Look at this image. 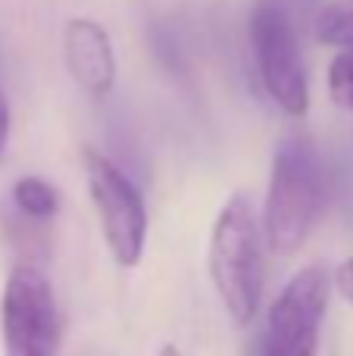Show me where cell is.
Masks as SVG:
<instances>
[{"instance_id": "1", "label": "cell", "mask_w": 353, "mask_h": 356, "mask_svg": "<svg viewBox=\"0 0 353 356\" xmlns=\"http://www.w3.org/2000/svg\"><path fill=\"white\" fill-rule=\"evenodd\" d=\"M210 282L219 303L238 328H250L260 313L266 288V257H263V228L254 216L247 194H231L222 203L210 232Z\"/></svg>"}, {"instance_id": "2", "label": "cell", "mask_w": 353, "mask_h": 356, "mask_svg": "<svg viewBox=\"0 0 353 356\" xmlns=\"http://www.w3.org/2000/svg\"><path fill=\"white\" fill-rule=\"evenodd\" d=\"M325 203V169L306 135H285L272 154L263 200V238L269 250L291 257L310 238Z\"/></svg>"}, {"instance_id": "3", "label": "cell", "mask_w": 353, "mask_h": 356, "mask_svg": "<svg viewBox=\"0 0 353 356\" xmlns=\"http://www.w3.org/2000/svg\"><path fill=\"white\" fill-rule=\"evenodd\" d=\"M81 163H85L88 194H91L106 250L116 259V266L131 269L141 263L144 247H147V200L141 188L97 147L81 150Z\"/></svg>"}, {"instance_id": "4", "label": "cell", "mask_w": 353, "mask_h": 356, "mask_svg": "<svg viewBox=\"0 0 353 356\" xmlns=\"http://www.w3.org/2000/svg\"><path fill=\"white\" fill-rule=\"evenodd\" d=\"M247 35L254 47L256 72L263 91L288 116H306L310 110V81H306L304 56H300L297 31L279 0H260L250 10Z\"/></svg>"}, {"instance_id": "5", "label": "cell", "mask_w": 353, "mask_h": 356, "mask_svg": "<svg viewBox=\"0 0 353 356\" xmlns=\"http://www.w3.org/2000/svg\"><path fill=\"white\" fill-rule=\"evenodd\" d=\"M0 334L6 356H60L63 319L54 284L38 266L16 263L0 297Z\"/></svg>"}, {"instance_id": "6", "label": "cell", "mask_w": 353, "mask_h": 356, "mask_svg": "<svg viewBox=\"0 0 353 356\" xmlns=\"http://www.w3.org/2000/svg\"><path fill=\"white\" fill-rule=\"evenodd\" d=\"M331 291L335 275L322 263H310L294 272L266 313L260 334L266 356H316Z\"/></svg>"}, {"instance_id": "7", "label": "cell", "mask_w": 353, "mask_h": 356, "mask_svg": "<svg viewBox=\"0 0 353 356\" xmlns=\"http://www.w3.org/2000/svg\"><path fill=\"white\" fill-rule=\"evenodd\" d=\"M63 63L69 79L88 97H106L116 85V50L113 38L97 19L75 16L63 25Z\"/></svg>"}, {"instance_id": "8", "label": "cell", "mask_w": 353, "mask_h": 356, "mask_svg": "<svg viewBox=\"0 0 353 356\" xmlns=\"http://www.w3.org/2000/svg\"><path fill=\"white\" fill-rule=\"evenodd\" d=\"M13 203L22 216L35 222H44V219H54L60 213V194L56 188L41 175H22L16 178L13 184Z\"/></svg>"}, {"instance_id": "9", "label": "cell", "mask_w": 353, "mask_h": 356, "mask_svg": "<svg viewBox=\"0 0 353 356\" xmlns=\"http://www.w3.org/2000/svg\"><path fill=\"white\" fill-rule=\"evenodd\" d=\"M316 41L325 47H353V0H331L319 10L316 22Z\"/></svg>"}, {"instance_id": "10", "label": "cell", "mask_w": 353, "mask_h": 356, "mask_svg": "<svg viewBox=\"0 0 353 356\" xmlns=\"http://www.w3.org/2000/svg\"><path fill=\"white\" fill-rule=\"evenodd\" d=\"M329 97L338 110L353 113V47H338L329 63Z\"/></svg>"}, {"instance_id": "11", "label": "cell", "mask_w": 353, "mask_h": 356, "mask_svg": "<svg viewBox=\"0 0 353 356\" xmlns=\"http://www.w3.org/2000/svg\"><path fill=\"white\" fill-rule=\"evenodd\" d=\"M335 288H338V294L344 297L347 303H353V257H347L341 266H338L335 272Z\"/></svg>"}, {"instance_id": "12", "label": "cell", "mask_w": 353, "mask_h": 356, "mask_svg": "<svg viewBox=\"0 0 353 356\" xmlns=\"http://www.w3.org/2000/svg\"><path fill=\"white\" fill-rule=\"evenodd\" d=\"M10 125H13L10 104H6V94H3V88H0V154H3L6 144H10Z\"/></svg>"}, {"instance_id": "13", "label": "cell", "mask_w": 353, "mask_h": 356, "mask_svg": "<svg viewBox=\"0 0 353 356\" xmlns=\"http://www.w3.org/2000/svg\"><path fill=\"white\" fill-rule=\"evenodd\" d=\"M244 356H266V350H263L260 334H254V341H250V344L244 347Z\"/></svg>"}, {"instance_id": "14", "label": "cell", "mask_w": 353, "mask_h": 356, "mask_svg": "<svg viewBox=\"0 0 353 356\" xmlns=\"http://www.w3.org/2000/svg\"><path fill=\"white\" fill-rule=\"evenodd\" d=\"M156 356H181V350L175 344H166V347H160V353Z\"/></svg>"}]
</instances>
